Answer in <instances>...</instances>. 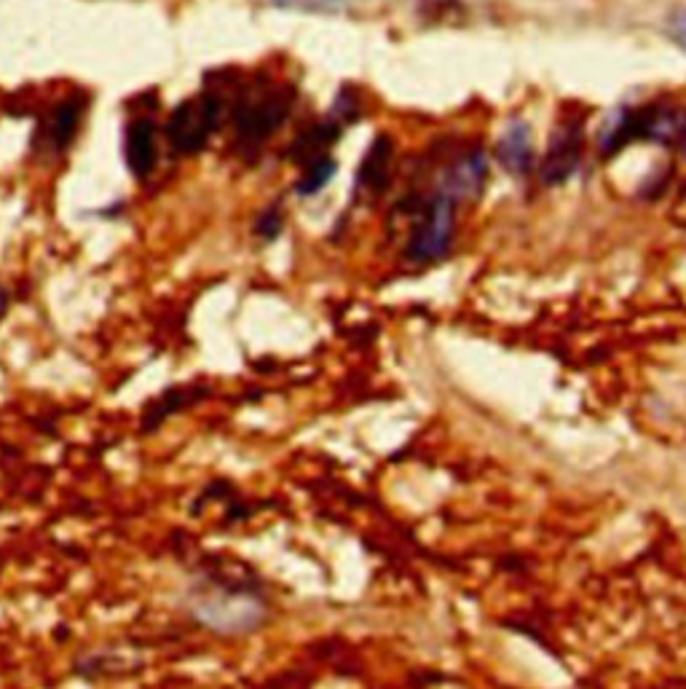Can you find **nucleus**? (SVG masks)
Returning <instances> with one entry per match:
<instances>
[{
	"instance_id": "nucleus-9",
	"label": "nucleus",
	"mask_w": 686,
	"mask_h": 689,
	"mask_svg": "<svg viewBox=\"0 0 686 689\" xmlns=\"http://www.w3.org/2000/svg\"><path fill=\"white\" fill-rule=\"evenodd\" d=\"M81 116H83L81 97H68V100H62L60 106L51 110L49 119H46L43 146L54 153L68 151V146L76 140V134H78Z\"/></svg>"
},
{
	"instance_id": "nucleus-20",
	"label": "nucleus",
	"mask_w": 686,
	"mask_h": 689,
	"mask_svg": "<svg viewBox=\"0 0 686 689\" xmlns=\"http://www.w3.org/2000/svg\"><path fill=\"white\" fill-rule=\"evenodd\" d=\"M6 311H9V292H6V288H0V320L6 317Z\"/></svg>"
},
{
	"instance_id": "nucleus-15",
	"label": "nucleus",
	"mask_w": 686,
	"mask_h": 689,
	"mask_svg": "<svg viewBox=\"0 0 686 689\" xmlns=\"http://www.w3.org/2000/svg\"><path fill=\"white\" fill-rule=\"evenodd\" d=\"M191 400H196V398H191V395H188V398H186V392H182V389H172V392H165L159 400L150 402L146 419H142V421H146V425H142V429H156V427L161 425V421L167 419V416L178 413L180 408L188 406V402H191Z\"/></svg>"
},
{
	"instance_id": "nucleus-19",
	"label": "nucleus",
	"mask_w": 686,
	"mask_h": 689,
	"mask_svg": "<svg viewBox=\"0 0 686 689\" xmlns=\"http://www.w3.org/2000/svg\"><path fill=\"white\" fill-rule=\"evenodd\" d=\"M421 3H424V11H427V14L437 17V14H443L448 6H454V0H421Z\"/></svg>"
},
{
	"instance_id": "nucleus-7",
	"label": "nucleus",
	"mask_w": 686,
	"mask_h": 689,
	"mask_svg": "<svg viewBox=\"0 0 686 689\" xmlns=\"http://www.w3.org/2000/svg\"><path fill=\"white\" fill-rule=\"evenodd\" d=\"M123 159H127L129 172L137 180H146L159 161V146H156V127L150 119H135L127 127L123 138Z\"/></svg>"
},
{
	"instance_id": "nucleus-13",
	"label": "nucleus",
	"mask_w": 686,
	"mask_h": 689,
	"mask_svg": "<svg viewBox=\"0 0 686 689\" xmlns=\"http://www.w3.org/2000/svg\"><path fill=\"white\" fill-rule=\"evenodd\" d=\"M336 174V159L332 156H322V159L311 161V164L304 167V174H300L296 191L300 193V197H311V193H317L319 188L328 186V180Z\"/></svg>"
},
{
	"instance_id": "nucleus-10",
	"label": "nucleus",
	"mask_w": 686,
	"mask_h": 689,
	"mask_svg": "<svg viewBox=\"0 0 686 689\" xmlns=\"http://www.w3.org/2000/svg\"><path fill=\"white\" fill-rule=\"evenodd\" d=\"M391 156H395L391 140L387 138V134H378V138L370 142L368 153H365L362 167H359L357 186L370 193L387 191V186L391 180Z\"/></svg>"
},
{
	"instance_id": "nucleus-17",
	"label": "nucleus",
	"mask_w": 686,
	"mask_h": 689,
	"mask_svg": "<svg viewBox=\"0 0 686 689\" xmlns=\"http://www.w3.org/2000/svg\"><path fill=\"white\" fill-rule=\"evenodd\" d=\"M670 38L686 51V9L673 11L670 17Z\"/></svg>"
},
{
	"instance_id": "nucleus-8",
	"label": "nucleus",
	"mask_w": 686,
	"mask_h": 689,
	"mask_svg": "<svg viewBox=\"0 0 686 689\" xmlns=\"http://www.w3.org/2000/svg\"><path fill=\"white\" fill-rule=\"evenodd\" d=\"M501 167L507 169L509 174L520 178V174H528L534 167V138H531V129H528L526 121H513L501 134L499 148Z\"/></svg>"
},
{
	"instance_id": "nucleus-1",
	"label": "nucleus",
	"mask_w": 686,
	"mask_h": 689,
	"mask_svg": "<svg viewBox=\"0 0 686 689\" xmlns=\"http://www.w3.org/2000/svg\"><path fill=\"white\" fill-rule=\"evenodd\" d=\"M188 615L218 636H245L269 617L264 590L231 575H207L188 588Z\"/></svg>"
},
{
	"instance_id": "nucleus-4",
	"label": "nucleus",
	"mask_w": 686,
	"mask_h": 689,
	"mask_svg": "<svg viewBox=\"0 0 686 689\" xmlns=\"http://www.w3.org/2000/svg\"><path fill=\"white\" fill-rule=\"evenodd\" d=\"M454 201H450L446 193H437L435 199H429L427 204H424L421 223L416 226L414 237H410L408 247H405V256L416 263H429L443 258L448 252L450 242H454Z\"/></svg>"
},
{
	"instance_id": "nucleus-14",
	"label": "nucleus",
	"mask_w": 686,
	"mask_h": 689,
	"mask_svg": "<svg viewBox=\"0 0 686 689\" xmlns=\"http://www.w3.org/2000/svg\"><path fill=\"white\" fill-rule=\"evenodd\" d=\"M264 6L285 11H306V14H344L351 0H260Z\"/></svg>"
},
{
	"instance_id": "nucleus-12",
	"label": "nucleus",
	"mask_w": 686,
	"mask_h": 689,
	"mask_svg": "<svg viewBox=\"0 0 686 689\" xmlns=\"http://www.w3.org/2000/svg\"><path fill=\"white\" fill-rule=\"evenodd\" d=\"M630 140H642V108H623L614 113V119H609L604 132H600V153L614 156L617 151H623Z\"/></svg>"
},
{
	"instance_id": "nucleus-3",
	"label": "nucleus",
	"mask_w": 686,
	"mask_h": 689,
	"mask_svg": "<svg viewBox=\"0 0 686 689\" xmlns=\"http://www.w3.org/2000/svg\"><path fill=\"white\" fill-rule=\"evenodd\" d=\"M223 119V100L218 94H201L196 100L180 102L167 121V140L172 151L182 156L199 153L207 146L212 129Z\"/></svg>"
},
{
	"instance_id": "nucleus-16",
	"label": "nucleus",
	"mask_w": 686,
	"mask_h": 689,
	"mask_svg": "<svg viewBox=\"0 0 686 689\" xmlns=\"http://www.w3.org/2000/svg\"><path fill=\"white\" fill-rule=\"evenodd\" d=\"M279 231H282V212H279V207H269V210L260 212V218L255 220V233L264 239H274L279 237Z\"/></svg>"
},
{
	"instance_id": "nucleus-6",
	"label": "nucleus",
	"mask_w": 686,
	"mask_h": 689,
	"mask_svg": "<svg viewBox=\"0 0 686 689\" xmlns=\"http://www.w3.org/2000/svg\"><path fill=\"white\" fill-rule=\"evenodd\" d=\"M486 174H488V161L486 153L480 148H473L461 156V159L454 161V167L448 169L446 183H443V193L450 201L461 199H478L483 193V186H486Z\"/></svg>"
},
{
	"instance_id": "nucleus-18",
	"label": "nucleus",
	"mask_w": 686,
	"mask_h": 689,
	"mask_svg": "<svg viewBox=\"0 0 686 689\" xmlns=\"http://www.w3.org/2000/svg\"><path fill=\"white\" fill-rule=\"evenodd\" d=\"M673 223H678V226H684L686 229V188L682 193H678V199L673 201Z\"/></svg>"
},
{
	"instance_id": "nucleus-11",
	"label": "nucleus",
	"mask_w": 686,
	"mask_h": 689,
	"mask_svg": "<svg viewBox=\"0 0 686 689\" xmlns=\"http://www.w3.org/2000/svg\"><path fill=\"white\" fill-rule=\"evenodd\" d=\"M338 134H341V123L338 121H317L314 127L304 129V132L298 134L296 140H292L290 151H287V156H290L292 161L300 167L311 164V161L322 159V156H328L325 151L332 146V142L338 140Z\"/></svg>"
},
{
	"instance_id": "nucleus-5",
	"label": "nucleus",
	"mask_w": 686,
	"mask_h": 689,
	"mask_svg": "<svg viewBox=\"0 0 686 689\" xmlns=\"http://www.w3.org/2000/svg\"><path fill=\"white\" fill-rule=\"evenodd\" d=\"M579 156H583V129L574 121L560 123L553 132L545 161H541V180L547 186H560L574 174Z\"/></svg>"
},
{
	"instance_id": "nucleus-2",
	"label": "nucleus",
	"mask_w": 686,
	"mask_h": 689,
	"mask_svg": "<svg viewBox=\"0 0 686 689\" xmlns=\"http://www.w3.org/2000/svg\"><path fill=\"white\" fill-rule=\"evenodd\" d=\"M292 100L296 94L290 87H271L239 100V106L233 108V127H237L241 146H260L266 138H271L290 116Z\"/></svg>"
}]
</instances>
